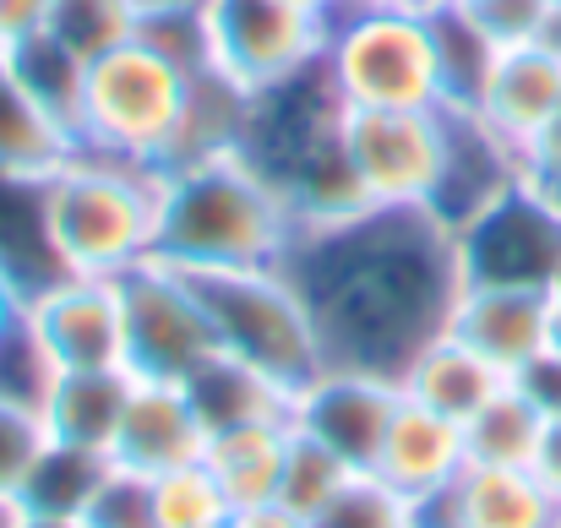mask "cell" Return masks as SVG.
Masks as SVG:
<instances>
[{"label": "cell", "mask_w": 561, "mask_h": 528, "mask_svg": "<svg viewBox=\"0 0 561 528\" xmlns=\"http://www.w3.org/2000/svg\"><path fill=\"white\" fill-rule=\"evenodd\" d=\"M463 284H524L557 289L561 278V207L540 180H518L480 218L453 229Z\"/></svg>", "instance_id": "9"}, {"label": "cell", "mask_w": 561, "mask_h": 528, "mask_svg": "<svg viewBox=\"0 0 561 528\" xmlns=\"http://www.w3.org/2000/svg\"><path fill=\"white\" fill-rule=\"evenodd\" d=\"M186 88H191L186 71L170 66L142 38L110 49L82 77L77 148L82 153H104V159H126V164H142V170L164 175V159H170L175 131H181Z\"/></svg>", "instance_id": "6"}, {"label": "cell", "mask_w": 561, "mask_h": 528, "mask_svg": "<svg viewBox=\"0 0 561 528\" xmlns=\"http://www.w3.org/2000/svg\"><path fill=\"white\" fill-rule=\"evenodd\" d=\"M529 180H540V185L561 180V110H557V120L540 131V142L529 148Z\"/></svg>", "instance_id": "41"}, {"label": "cell", "mask_w": 561, "mask_h": 528, "mask_svg": "<svg viewBox=\"0 0 561 528\" xmlns=\"http://www.w3.org/2000/svg\"><path fill=\"white\" fill-rule=\"evenodd\" d=\"M469 11H474L480 27L507 49V44H535V38H546L557 5H551V0H474Z\"/></svg>", "instance_id": "38"}, {"label": "cell", "mask_w": 561, "mask_h": 528, "mask_svg": "<svg viewBox=\"0 0 561 528\" xmlns=\"http://www.w3.org/2000/svg\"><path fill=\"white\" fill-rule=\"evenodd\" d=\"M344 120H350V104L333 88L322 60L295 71L278 88L251 93L240 159L278 191V202L295 218V234L371 207L344 148Z\"/></svg>", "instance_id": "2"}, {"label": "cell", "mask_w": 561, "mask_h": 528, "mask_svg": "<svg viewBox=\"0 0 561 528\" xmlns=\"http://www.w3.org/2000/svg\"><path fill=\"white\" fill-rule=\"evenodd\" d=\"M561 110V49L535 38V44H507L480 88V104L469 115H480L507 148L524 153L540 142V131L557 120Z\"/></svg>", "instance_id": "18"}, {"label": "cell", "mask_w": 561, "mask_h": 528, "mask_svg": "<svg viewBox=\"0 0 561 528\" xmlns=\"http://www.w3.org/2000/svg\"><path fill=\"white\" fill-rule=\"evenodd\" d=\"M224 528H229V524H224Z\"/></svg>", "instance_id": "56"}, {"label": "cell", "mask_w": 561, "mask_h": 528, "mask_svg": "<svg viewBox=\"0 0 561 528\" xmlns=\"http://www.w3.org/2000/svg\"><path fill=\"white\" fill-rule=\"evenodd\" d=\"M55 381V359L33 338V328L16 317L11 333L0 338V403H22V409H44Z\"/></svg>", "instance_id": "34"}, {"label": "cell", "mask_w": 561, "mask_h": 528, "mask_svg": "<svg viewBox=\"0 0 561 528\" xmlns=\"http://www.w3.org/2000/svg\"><path fill=\"white\" fill-rule=\"evenodd\" d=\"M546 414L529 403V392L518 381H507L474 420H463V447L469 463H491V469H535L540 441H546Z\"/></svg>", "instance_id": "27"}, {"label": "cell", "mask_w": 561, "mask_h": 528, "mask_svg": "<svg viewBox=\"0 0 561 528\" xmlns=\"http://www.w3.org/2000/svg\"><path fill=\"white\" fill-rule=\"evenodd\" d=\"M360 480L355 463H344L333 447H322L317 436L295 431L289 436V458H284V480H278V507L295 513L300 524H317L350 485Z\"/></svg>", "instance_id": "29"}, {"label": "cell", "mask_w": 561, "mask_h": 528, "mask_svg": "<svg viewBox=\"0 0 561 528\" xmlns=\"http://www.w3.org/2000/svg\"><path fill=\"white\" fill-rule=\"evenodd\" d=\"M16 317H22V284L0 267V338L11 333V322H16Z\"/></svg>", "instance_id": "44"}, {"label": "cell", "mask_w": 561, "mask_h": 528, "mask_svg": "<svg viewBox=\"0 0 561 528\" xmlns=\"http://www.w3.org/2000/svg\"><path fill=\"white\" fill-rule=\"evenodd\" d=\"M202 11L213 38V71H224L245 93L278 88L322 60V11H306L295 0H202Z\"/></svg>", "instance_id": "10"}, {"label": "cell", "mask_w": 561, "mask_h": 528, "mask_svg": "<svg viewBox=\"0 0 561 528\" xmlns=\"http://www.w3.org/2000/svg\"><path fill=\"white\" fill-rule=\"evenodd\" d=\"M420 528H557L561 502L535 469H491L469 463L453 491L414 502Z\"/></svg>", "instance_id": "17"}, {"label": "cell", "mask_w": 561, "mask_h": 528, "mask_svg": "<svg viewBox=\"0 0 561 528\" xmlns=\"http://www.w3.org/2000/svg\"><path fill=\"white\" fill-rule=\"evenodd\" d=\"M77 528H159V513H153V485L142 474H126L110 463L104 485L93 491V502L82 507Z\"/></svg>", "instance_id": "37"}, {"label": "cell", "mask_w": 561, "mask_h": 528, "mask_svg": "<svg viewBox=\"0 0 561 528\" xmlns=\"http://www.w3.org/2000/svg\"><path fill=\"white\" fill-rule=\"evenodd\" d=\"M22 322L55 359V370H104L126 365V317L115 278L55 273L22 295Z\"/></svg>", "instance_id": "12"}, {"label": "cell", "mask_w": 561, "mask_h": 528, "mask_svg": "<svg viewBox=\"0 0 561 528\" xmlns=\"http://www.w3.org/2000/svg\"><path fill=\"white\" fill-rule=\"evenodd\" d=\"M355 5H392V11H436L442 0H355Z\"/></svg>", "instance_id": "45"}, {"label": "cell", "mask_w": 561, "mask_h": 528, "mask_svg": "<svg viewBox=\"0 0 561 528\" xmlns=\"http://www.w3.org/2000/svg\"><path fill=\"white\" fill-rule=\"evenodd\" d=\"M202 452H207V425H202L186 387L181 381H142L137 376L126 420H121V436L110 447V463L126 469V474L159 480L170 469L202 463Z\"/></svg>", "instance_id": "16"}, {"label": "cell", "mask_w": 561, "mask_h": 528, "mask_svg": "<svg viewBox=\"0 0 561 528\" xmlns=\"http://www.w3.org/2000/svg\"><path fill=\"white\" fill-rule=\"evenodd\" d=\"M322 66L350 110H442L431 11L344 0L328 16Z\"/></svg>", "instance_id": "5"}, {"label": "cell", "mask_w": 561, "mask_h": 528, "mask_svg": "<svg viewBox=\"0 0 561 528\" xmlns=\"http://www.w3.org/2000/svg\"><path fill=\"white\" fill-rule=\"evenodd\" d=\"M518 180H529V164L518 148H507L480 115L469 110H447V153H442V175L425 202V213L447 229H463L469 218H480L496 196H507Z\"/></svg>", "instance_id": "15"}, {"label": "cell", "mask_w": 561, "mask_h": 528, "mask_svg": "<svg viewBox=\"0 0 561 528\" xmlns=\"http://www.w3.org/2000/svg\"><path fill=\"white\" fill-rule=\"evenodd\" d=\"M5 60L16 66V77L27 82V93H33V99L71 131V142H77V110H82V77H88V66H82L71 49H60L49 33H33V38L11 44Z\"/></svg>", "instance_id": "31"}, {"label": "cell", "mask_w": 561, "mask_h": 528, "mask_svg": "<svg viewBox=\"0 0 561 528\" xmlns=\"http://www.w3.org/2000/svg\"><path fill=\"white\" fill-rule=\"evenodd\" d=\"M535 474L546 480V491L561 502V420L546 425V441H540V458H535Z\"/></svg>", "instance_id": "42"}, {"label": "cell", "mask_w": 561, "mask_h": 528, "mask_svg": "<svg viewBox=\"0 0 561 528\" xmlns=\"http://www.w3.org/2000/svg\"><path fill=\"white\" fill-rule=\"evenodd\" d=\"M104 474H110V458L77 452V447H55V441H49L44 458H38V469L27 474L16 507L33 513V518H66V524H77L82 507L93 502V491L104 485Z\"/></svg>", "instance_id": "28"}, {"label": "cell", "mask_w": 561, "mask_h": 528, "mask_svg": "<svg viewBox=\"0 0 561 528\" xmlns=\"http://www.w3.org/2000/svg\"><path fill=\"white\" fill-rule=\"evenodd\" d=\"M159 213H164V175L126 159L77 148L55 175H44V240L60 273L121 278L153 262Z\"/></svg>", "instance_id": "4"}, {"label": "cell", "mask_w": 561, "mask_h": 528, "mask_svg": "<svg viewBox=\"0 0 561 528\" xmlns=\"http://www.w3.org/2000/svg\"><path fill=\"white\" fill-rule=\"evenodd\" d=\"M403 392L392 376H371V370H339L328 365L317 381H306L289 403V425L317 436L322 447H333L344 463H355L360 474H371L376 447L398 414Z\"/></svg>", "instance_id": "13"}, {"label": "cell", "mask_w": 561, "mask_h": 528, "mask_svg": "<svg viewBox=\"0 0 561 528\" xmlns=\"http://www.w3.org/2000/svg\"><path fill=\"white\" fill-rule=\"evenodd\" d=\"M557 528H561V518H557Z\"/></svg>", "instance_id": "55"}, {"label": "cell", "mask_w": 561, "mask_h": 528, "mask_svg": "<svg viewBox=\"0 0 561 528\" xmlns=\"http://www.w3.org/2000/svg\"><path fill=\"white\" fill-rule=\"evenodd\" d=\"M557 295H561V278H557Z\"/></svg>", "instance_id": "54"}, {"label": "cell", "mask_w": 561, "mask_h": 528, "mask_svg": "<svg viewBox=\"0 0 561 528\" xmlns=\"http://www.w3.org/2000/svg\"><path fill=\"white\" fill-rule=\"evenodd\" d=\"M137 38L148 49H159L170 66H181L186 77L213 71V38H207V11L202 0H164V5H142Z\"/></svg>", "instance_id": "33"}, {"label": "cell", "mask_w": 561, "mask_h": 528, "mask_svg": "<svg viewBox=\"0 0 561 528\" xmlns=\"http://www.w3.org/2000/svg\"><path fill=\"white\" fill-rule=\"evenodd\" d=\"M49 447V431H44V414L38 409H22V403H0V502L16 507L27 474L38 469Z\"/></svg>", "instance_id": "35"}, {"label": "cell", "mask_w": 561, "mask_h": 528, "mask_svg": "<svg viewBox=\"0 0 561 528\" xmlns=\"http://www.w3.org/2000/svg\"><path fill=\"white\" fill-rule=\"evenodd\" d=\"M551 5H557V11H561V0H551Z\"/></svg>", "instance_id": "53"}, {"label": "cell", "mask_w": 561, "mask_h": 528, "mask_svg": "<svg viewBox=\"0 0 561 528\" xmlns=\"http://www.w3.org/2000/svg\"><path fill=\"white\" fill-rule=\"evenodd\" d=\"M546 191H551V196H557V207H561V180H551V185H546Z\"/></svg>", "instance_id": "50"}, {"label": "cell", "mask_w": 561, "mask_h": 528, "mask_svg": "<svg viewBox=\"0 0 561 528\" xmlns=\"http://www.w3.org/2000/svg\"><path fill=\"white\" fill-rule=\"evenodd\" d=\"M431 33H436V66H442V110H474L502 44L458 0H442L431 11Z\"/></svg>", "instance_id": "26"}, {"label": "cell", "mask_w": 561, "mask_h": 528, "mask_svg": "<svg viewBox=\"0 0 561 528\" xmlns=\"http://www.w3.org/2000/svg\"><path fill=\"white\" fill-rule=\"evenodd\" d=\"M229 528H311V524H300V518L284 513V507H251V513H234Z\"/></svg>", "instance_id": "43"}, {"label": "cell", "mask_w": 561, "mask_h": 528, "mask_svg": "<svg viewBox=\"0 0 561 528\" xmlns=\"http://www.w3.org/2000/svg\"><path fill=\"white\" fill-rule=\"evenodd\" d=\"M44 22H49V0H0V49L44 33Z\"/></svg>", "instance_id": "40"}, {"label": "cell", "mask_w": 561, "mask_h": 528, "mask_svg": "<svg viewBox=\"0 0 561 528\" xmlns=\"http://www.w3.org/2000/svg\"><path fill=\"white\" fill-rule=\"evenodd\" d=\"M77 153L71 131L27 93L16 66L0 49V175L5 180H44Z\"/></svg>", "instance_id": "24"}, {"label": "cell", "mask_w": 561, "mask_h": 528, "mask_svg": "<svg viewBox=\"0 0 561 528\" xmlns=\"http://www.w3.org/2000/svg\"><path fill=\"white\" fill-rule=\"evenodd\" d=\"M16 528H77V524H66V518H33V513H22V524Z\"/></svg>", "instance_id": "46"}, {"label": "cell", "mask_w": 561, "mask_h": 528, "mask_svg": "<svg viewBox=\"0 0 561 528\" xmlns=\"http://www.w3.org/2000/svg\"><path fill=\"white\" fill-rule=\"evenodd\" d=\"M469 469V447H463V425L436 414V409H420V403H398L381 447H376L371 474L398 491L403 502H425V496H442L453 491V480Z\"/></svg>", "instance_id": "19"}, {"label": "cell", "mask_w": 561, "mask_h": 528, "mask_svg": "<svg viewBox=\"0 0 561 528\" xmlns=\"http://www.w3.org/2000/svg\"><path fill=\"white\" fill-rule=\"evenodd\" d=\"M289 245H295L289 207L240 153L164 175L159 262L191 278L245 273V267H278Z\"/></svg>", "instance_id": "3"}, {"label": "cell", "mask_w": 561, "mask_h": 528, "mask_svg": "<svg viewBox=\"0 0 561 528\" xmlns=\"http://www.w3.org/2000/svg\"><path fill=\"white\" fill-rule=\"evenodd\" d=\"M502 387H507V376H502L485 354L469 349L463 338H453V333L431 338L425 349L403 365V376H398V392H403L409 403L436 409V414H447V420H458V425L474 420Z\"/></svg>", "instance_id": "21"}, {"label": "cell", "mask_w": 561, "mask_h": 528, "mask_svg": "<svg viewBox=\"0 0 561 528\" xmlns=\"http://www.w3.org/2000/svg\"><path fill=\"white\" fill-rule=\"evenodd\" d=\"M551 349L561 354V295H557V328H551Z\"/></svg>", "instance_id": "49"}, {"label": "cell", "mask_w": 561, "mask_h": 528, "mask_svg": "<svg viewBox=\"0 0 561 528\" xmlns=\"http://www.w3.org/2000/svg\"><path fill=\"white\" fill-rule=\"evenodd\" d=\"M344 148L371 207H425L447 153V110H350Z\"/></svg>", "instance_id": "11"}, {"label": "cell", "mask_w": 561, "mask_h": 528, "mask_svg": "<svg viewBox=\"0 0 561 528\" xmlns=\"http://www.w3.org/2000/svg\"><path fill=\"white\" fill-rule=\"evenodd\" d=\"M218 349L256 365L284 392H300L328 370L311 306L284 267H245V273H202L196 278Z\"/></svg>", "instance_id": "7"}, {"label": "cell", "mask_w": 561, "mask_h": 528, "mask_svg": "<svg viewBox=\"0 0 561 528\" xmlns=\"http://www.w3.org/2000/svg\"><path fill=\"white\" fill-rule=\"evenodd\" d=\"M142 5H164V0H142Z\"/></svg>", "instance_id": "51"}, {"label": "cell", "mask_w": 561, "mask_h": 528, "mask_svg": "<svg viewBox=\"0 0 561 528\" xmlns=\"http://www.w3.org/2000/svg\"><path fill=\"white\" fill-rule=\"evenodd\" d=\"M137 376L126 365H104V370H55L49 398H44V431L55 447H77V452H99L110 458L126 403H131Z\"/></svg>", "instance_id": "20"}, {"label": "cell", "mask_w": 561, "mask_h": 528, "mask_svg": "<svg viewBox=\"0 0 561 528\" xmlns=\"http://www.w3.org/2000/svg\"><path fill=\"white\" fill-rule=\"evenodd\" d=\"M557 328V289H524V284H463L453 300L447 333L485 354L507 381L551 349Z\"/></svg>", "instance_id": "14"}, {"label": "cell", "mask_w": 561, "mask_h": 528, "mask_svg": "<svg viewBox=\"0 0 561 528\" xmlns=\"http://www.w3.org/2000/svg\"><path fill=\"white\" fill-rule=\"evenodd\" d=\"M458 5H474V0H458Z\"/></svg>", "instance_id": "52"}, {"label": "cell", "mask_w": 561, "mask_h": 528, "mask_svg": "<svg viewBox=\"0 0 561 528\" xmlns=\"http://www.w3.org/2000/svg\"><path fill=\"white\" fill-rule=\"evenodd\" d=\"M513 381L529 392V403H535L546 420H561V354L557 349H546L540 359H529Z\"/></svg>", "instance_id": "39"}, {"label": "cell", "mask_w": 561, "mask_h": 528, "mask_svg": "<svg viewBox=\"0 0 561 528\" xmlns=\"http://www.w3.org/2000/svg\"><path fill=\"white\" fill-rule=\"evenodd\" d=\"M153 485V513H159V528H224L234 518L224 485L213 480L207 463H186V469H170Z\"/></svg>", "instance_id": "32"}, {"label": "cell", "mask_w": 561, "mask_h": 528, "mask_svg": "<svg viewBox=\"0 0 561 528\" xmlns=\"http://www.w3.org/2000/svg\"><path fill=\"white\" fill-rule=\"evenodd\" d=\"M289 420H262V425H234V431H213L202 463L213 469V480L224 485L234 513L251 507H278V480H284V458H289Z\"/></svg>", "instance_id": "22"}, {"label": "cell", "mask_w": 561, "mask_h": 528, "mask_svg": "<svg viewBox=\"0 0 561 528\" xmlns=\"http://www.w3.org/2000/svg\"><path fill=\"white\" fill-rule=\"evenodd\" d=\"M115 284H121V317H126V370L142 381L186 387L218 354V333H213L196 278L153 256V262L121 273Z\"/></svg>", "instance_id": "8"}, {"label": "cell", "mask_w": 561, "mask_h": 528, "mask_svg": "<svg viewBox=\"0 0 561 528\" xmlns=\"http://www.w3.org/2000/svg\"><path fill=\"white\" fill-rule=\"evenodd\" d=\"M137 22H142V0H49L44 33L60 49H71L82 66H93L110 49L131 44Z\"/></svg>", "instance_id": "30"}, {"label": "cell", "mask_w": 561, "mask_h": 528, "mask_svg": "<svg viewBox=\"0 0 561 528\" xmlns=\"http://www.w3.org/2000/svg\"><path fill=\"white\" fill-rule=\"evenodd\" d=\"M295 5H306V11H322V16H333L344 0H295Z\"/></svg>", "instance_id": "47"}, {"label": "cell", "mask_w": 561, "mask_h": 528, "mask_svg": "<svg viewBox=\"0 0 561 528\" xmlns=\"http://www.w3.org/2000/svg\"><path fill=\"white\" fill-rule=\"evenodd\" d=\"M278 267L306 295L328 365L392 381L447 333L463 289L453 229L425 207H366L355 218L300 229Z\"/></svg>", "instance_id": "1"}, {"label": "cell", "mask_w": 561, "mask_h": 528, "mask_svg": "<svg viewBox=\"0 0 561 528\" xmlns=\"http://www.w3.org/2000/svg\"><path fill=\"white\" fill-rule=\"evenodd\" d=\"M245 120H251V93H245L240 82H229L224 71H196L186 88V110H181L175 148H170V159H164V175L240 153Z\"/></svg>", "instance_id": "23"}, {"label": "cell", "mask_w": 561, "mask_h": 528, "mask_svg": "<svg viewBox=\"0 0 561 528\" xmlns=\"http://www.w3.org/2000/svg\"><path fill=\"white\" fill-rule=\"evenodd\" d=\"M186 392L196 403V414H202V425H207V436L213 431H234V425L289 420V403H295V392H284L273 376H262L256 365H245V359H234L224 349L191 376Z\"/></svg>", "instance_id": "25"}, {"label": "cell", "mask_w": 561, "mask_h": 528, "mask_svg": "<svg viewBox=\"0 0 561 528\" xmlns=\"http://www.w3.org/2000/svg\"><path fill=\"white\" fill-rule=\"evenodd\" d=\"M311 528H420V518H414V502L387 491L376 474H360Z\"/></svg>", "instance_id": "36"}, {"label": "cell", "mask_w": 561, "mask_h": 528, "mask_svg": "<svg viewBox=\"0 0 561 528\" xmlns=\"http://www.w3.org/2000/svg\"><path fill=\"white\" fill-rule=\"evenodd\" d=\"M22 524V507H11V502H0V528H16Z\"/></svg>", "instance_id": "48"}]
</instances>
